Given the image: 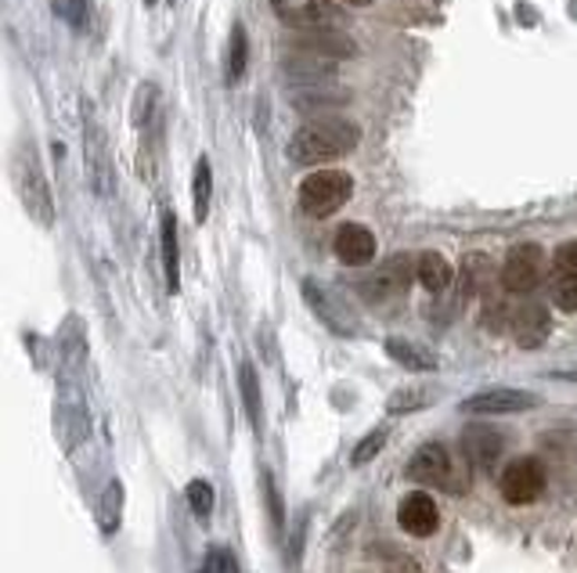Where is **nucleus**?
<instances>
[{"instance_id":"obj_1","label":"nucleus","mask_w":577,"mask_h":573,"mask_svg":"<svg viewBox=\"0 0 577 573\" xmlns=\"http://www.w3.org/2000/svg\"><path fill=\"white\" fill-rule=\"evenodd\" d=\"M361 141V130L351 124V119L340 116H322L303 124L293 138H288L285 152L296 166H314V162H332L343 159L346 152H354Z\"/></svg>"},{"instance_id":"obj_2","label":"nucleus","mask_w":577,"mask_h":573,"mask_svg":"<svg viewBox=\"0 0 577 573\" xmlns=\"http://www.w3.org/2000/svg\"><path fill=\"white\" fill-rule=\"evenodd\" d=\"M354 195V177L343 170H314L300 185V209L314 220L332 217L336 209H343Z\"/></svg>"},{"instance_id":"obj_3","label":"nucleus","mask_w":577,"mask_h":573,"mask_svg":"<svg viewBox=\"0 0 577 573\" xmlns=\"http://www.w3.org/2000/svg\"><path fill=\"white\" fill-rule=\"evenodd\" d=\"M408 480H415L419 487L430 491H448V494H466V480L459 476V462L444 444H422L412 462H408Z\"/></svg>"},{"instance_id":"obj_4","label":"nucleus","mask_w":577,"mask_h":573,"mask_svg":"<svg viewBox=\"0 0 577 573\" xmlns=\"http://www.w3.org/2000/svg\"><path fill=\"white\" fill-rule=\"evenodd\" d=\"M14 177H19V199L26 206V214L33 217L40 228H55V195H51L48 177L40 170L33 145H22L19 162H14Z\"/></svg>"},{"instance_id":"obj_5","label":"nucleus","mask_w":577,"mask_h":573,"mask_svg":"<svg viewBox=\"0 0 577 573\" xmlns=\"http://www.w3.org/2000/svg\"><path fill=\"white\" fill-rule=\"evenodd\" d=\"M545 484H549V473H545V462L535 455L512 458L498 476V491H502L509 505H535L545 494Z\"/></svg>"},{"instance_id":"obj_6","label":"nucleus","mask_w":577,"mask_h":573,"mask_svg":"<svg viewBox=\"0 0 577 573\" xmlns=\"http://www.w3.org/2000/svg\"><path fill=\"white\" fill-rule=\"evenodd\" d=\"M545 278V253L535 243L512 246L502 264V289L512 296H530Z\"/></svg>"},{"instance_id":"obj_7","label":"nucleus","mask_w":577,"mask_h":573,"mask_svg":"<svg viewBox=\"0 0 577 573\" xmlns=\"http://www.w3.org/2000/svg\"><path fill=\"white\" fill-rule=\"evenodd\" d=\"M84 162H87V177L90 185H95L98 199H109L116 188L113 159H109V148H105V134L90 109H84Z\"/></svg>"},{"instance_id":"obj_8","label":"nucleus","mask_w":577,"mask_h":573,"mask_svg":"<svg viewBox=\"0 0 577 573\" xmlns=\"http://www.w3.org/2000/svg\"><path fill=\"white\" fill-rule=\"evenodd\" d=\"M541 397L530 394V389H516V386H495V389H480V394L466 397L459 408L466 415H520V412H530L538 408Z\"/></svg>"},{"instance_id":"obj_9","label":"nucleus","mask_w":577,"mask_h":573,"mask_svg":"<svg viewBox=\"0 0 577 573\" xmlns=\"http://www.w3.org/2000/svg\"><path fill=\"white\" fill-rule=\"evenodd\" d=\"M415 278V260L408 253L390 256V260L375 270V275L361 285V296L372 299V304H387V299H398L408 293V285Z\"/></svg>"},{"instance_id":"obj_10","label":"nucleus","mask_w":577,"mask_h":573,"mask_svg":"<svg viewBox=\"0 0 577 573\" xmlns=\"http://www.w3.org/2000/svg\"><path fill=\"white\" fill-rule=\"evenodd\" d=\"M549 296L559 310L577 314V238L564 243L552 253V267H549Z\"/></svg>"},{"instance_id":"obj_11","label":"nucleus","mask_w":577,"mask_h":573,"mask_svg":"<svg viewBox=\"0 0 577 573\" xmlns=\"http://www.w3.org/2000/svg\"><path fill=\"white\" fill-rule=\"evenodd\" d=\"M300 289H303V299H307V307L314 310V318L322 322L329 332H336V336H346V339H354V336H358V322H354V314L346 310V307H340L336 299H332V296L322 289V285L307 278V281L300 285Z\"/></svg>"},{"instance_id":"obj_12","label":"nucleus","mask_w":577,"mask_h":573,"mask_svg":"<svg viewBox=\"0 0 577 573\" xmlns=\"http://www.w3.org/2000/svg\"><path fill=\"white\" fill-rule=\"evenodd\" d=\"M398 523L412 537H433L440 531V508L427 491H412L398 508Z\"/></svg>"},{"instance_id":"obj_13","label":"nucleus","mask_w":577,"mask_h":573,"mask_svg":"<svg viewBox=\"0 0 577 573\" xmlns=\"http://www.w3.org/2000/svg\"><path fill=\"white\" fill-rule=\"evenodd\" d=\"M462 455L473 470H495V462L506 455V436L495 426H469L462 433Z\"/></svg>"},{"instance_id":"obj_14","label":"nucleus","mask_w":577,"mask_h":573,"mask_svg":"<svg viewBox=\"0 0 577 573\" xmlns=\"http://www.w3.org/2000/svg\"><path fill=\"white\" fill-rule=\"evenodd\" d=\"M549 310H545L541 304H524L520 310H512L509 318V332L516 346H524V350H538V346L549 339Z\"/></svg>"},{"instance_id":"obj_15","label":"nucleus","mask_w":577,"mask_h":573,"mask_svg":"<svg viewBox=\"0 0 577 573\" xmlns=\"http://www.w3.org/2000/svg\"><path fill=\"white\" fill-rule=\"evenodd\" d=\"M336 256L340 264L346 267H364L375 260V235L369 228H361V224H343V228L336 231Z\"/></svg>"},{"instance_id":"obj_16","label":"nucleus","mask_w":577,"mask_h":573,"mask_svg":"<svg viewBox=\"0 0 577 573\" xmlns=\"http://www.w3.org/2000/svg\"><path fill=\"white\" fill-rule=\"evenodd\" d=\"M296 51L307 55H329V58H354L358 43L351 37H343L340 29H303V33L293 40Z\"/></svg>"},{"instance_id":"obj_17","label":"nucleus","mask_w":577,"mask_h":573,"mask_svg":"<svg viewBox=\"0 0 577 573\" xmlns=\"http://www.w3.org/2000/svg\"><path fill=\"white\" fill-rule=\"evenodd\" d=\"M387 357L393 365H401L408 372H437L440 368V357L430 350V346H419L412 339H401V336H390L387 343Z\"/></svg>"},{"instance_id":"obj_18","label":"nucleus","mask_w":577,"mask_h":573,"mask_svg":"<svg viewBox=\"0 0 577 573\" xmlns=\"http://www.w3.org/2000/svg\"><path fill=\"white\" fill-rule=\"evenodd\" d=\"M163 275H166V289L177 293L180 289V249H177V217L174 209L163 214Z\"/></svg>"},{"instance_id":"obj_19","label":"nucleus","mask_w":577,"mask_h":573,"mask_svg":"<svg viewBox=\"0 0 577 573\" xmlns=\"http://www.w3.org/2000/svg\"><path fill=\"white\" fill-rule=\"evenodd\" d=\"M238 389H242V404H246V415L253 422V429H264V394H261V379H256L253 360H242L238 365Z\"/></svg>"},{"instance_id":"obj_20","label":"nucleus","mask_w":577,"mask_h":573,"mask_svg":"<svg viewBox=\"0 0 577 573\" xmlns=\"http://www.w3.org/2000/svg\"><path fill=\"white\" fill-rule=\"evenodd\" d=\"M415 278L427 293H444L448 285L454 281V270L440 253H422L415 260Z\"/></svg>"},{"instance_id":"obj_21","label":"nucleus","mask_w":577,"mask_h":573,"mask_svg":"<svg viewBox=\"0 0 577 573\" xmlns=\"http://www.w3.org/2000/svg\"><path fill=\"white\" fill-rule=\"evenodd\" d=\"M346 101V90H329L322 83H307V87H296L293 90V109L300 112H314V109H332V105Z\"/></svg>"},{"instance_id":"obj_22","label":"nucleus","mask_w":577,"mask_h":573,"mask_svg":"<svg viewBox=\"0 0 577 573\" xmlns=\"http://www.w3.org/2000/svg\"><path fill=\"white\" fill-rule=\"evenodd\" d=\"M209 199H214V170H209V159L195 162V177H192V206H195V220L209 217Z\"/></svg>"},{"instance_id":"obj_23","label":"nucleus","mask_w":577,"mask_h":573,"mask_svg":"<svg viewBox=\"0 0 577 573\" xmlns=\"http://www.w3.org/2000/svg\"><path fill=\"white\" fill-rule=\"evenodd\" d=\"M156 119H159V87L141 83L138 95H134V127L156 130Z\"/></svg>"},{"instance_id":"obj_24","label":"nucleus","mask_w":577,"mask_h":573,"mask_svg":"<svg viewBox=\"0 0 577 573\" xmlns=\"http://www.w3.org/2000/svg\"><path fill=\"white\" fill-rule=\"evenodd\" d=\"M246 62H250V37H246V29L235 26L232 29V43H227V83H238L242 77H246Z\"/></svg>"},{"instance_id":"obj_25","label":"nucleus","mask_w":577,"mask_h":573,"mask_svg":"<svg viewBox=\"0 0 577 573\" xmlns=\"http://www.w3.org/2000/svg\"><path fill=\"white\" fill-rule=\"evenodd\" d=\"M430 401H433V394H430L427 386H404V389H393V394H390L387 412L390 415H408V412L427 408Z\"/></svg>"},{"instance_id":"obj_26","label":"nucleus","mask_w":577,"mask_h":573,"mask_svg":"<svg viewBox=\"0 0 577 573\" xmlns=\"http://www.w3.org/2000/svg\"><path fill=\"white\" fill-rule=\"evenodd\" d=\"M307 520H311V508L303 505L293 516V526H288V537H285L288 566H300V560H303V549H307Z\"/></svg>"},{"instance_id":"obj_27","label":"nucleus","mask_w":577,"mask_h":573,"mask_svg":"<svg viewBox=\"0 0 577 573\" xmlns=\"http://www.w3.org/2000/svg\"><path fill=\"white\" fill-rule=\"evenodd\" d=\"M188 505H192L195 516L206 523L209 516H214V505H217L214 484H209V480H192V484H188Z\"/></svg>"},{"instance_id":"obj_28","label":"nucleus","mask_w":577,"mask_h":573,"mask_svg":"<svg viewBox=\"0 0 577 573\" xmlns=\"http://www.w3.org/2000/svg\"><path fill=\"white\" fill-rule=\"evenodd\" d=\"M199 573H242V570H238V560H235L232 549L209 545V552H206V560H203V570H199Z\"/></svg>"},{"instance_id":"obj_29","label":"nucleus","mask_w":577,"mask_h":573,"mask_svg":"<svg viewBox=\"0 0 577 573\" xmlns=\"http://www.w3.org/2000/svg\"><path fill=\"white\" fill-rule=\"evenodd\" d=\"M383 447H387V426H379V429H372L369 436H361V444L354 447L351 462H354V465H369Z\"/></svg>"},{"instance_id":"obj_30","label":"nucleus","mask_w":577,"mask_h":573,"mask_svg":"<svg viewBox=\"0 0 577 573\" xmlns=\"http://www.w3.org/2000/svg\"><path fill=\"white\" fill-rule=\"evenodd\" d=\"M58 19H66L72 29H87L90 26V4L87 0H55Z\"/></svg>"},{"instance_id":"obj_31","label":"nucleus","mask_w":577,"mask_h":573,"mask_svg":"<svg viewBox=\"0 0 577 573\" xmlns=\"http://www.w3.org/2000/svg\"><path fill=\"white\" fill-rule=\"evenodd\" d=\"M264 491H267L271 523H275V531H282V526H285V512H282V505H278V491H275V480H271V473H264Z\"/></svg>"},{"instance_id":"obj_32","label":"nucleus","mask_w":577,"mask_h":573,"mask_svg":"<svg viewBox=\"0 0 577 573\" xmlns=\"http://www.w3.org/2000/svg\"><path fill=\"white\" fill-rule=\"evenodd\" d=\"M343 4H354V8H369L372 0H343Z\"/></svg>"},{"instance_id":"obj_33","label":"nucleus","mask_w":577,"mask_h":573,"mask_svg":"<svg viewBox=\"0 0 577 573\" xmlns=\"http://www.w3.org/2000/svg\"><path fill=\"white\" fill-rule=\"evenodd\" d=\"M271 4H278V8H282V0H271Z\"/></svg>"},{"instance_id":"obj_34","label":"nucleus","mask_w":577,"mask_h":573,"mask_svg":"<svg viewBox=\"0 0 577 573\" xmlns=\"http://www.w3.org/2000/svg\"><path fill=\"white\" fill-rule=\"evenodd\" d=\"M145 4H156V0H145Z\"/></svg>"},{"instance_id":"obj_35","label":"nucleus","mask_w":577,"mask_h":573,"mask_svg":"<svg viewBox=\"0 0 577 573\" xmlns=\"http://www.w3.org/2000/svg\"><path fill=\"white\" fill-rule=\"evenodd\" d=\"M170 4H174V0H170Z\"/></svg>"}]
</instances>
